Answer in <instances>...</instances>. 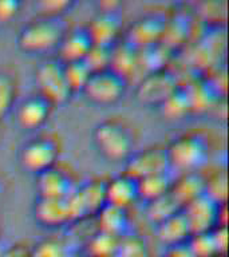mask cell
I'll return each mask as SVG.
<instances>
[{"mask_svg":"<svg viewBox=\"0 0 229 257\" xmlns=\"http://www.w3.org/2000/svg\"><path fill=\"white\" fill-rule=\"evenodd\" d=\"M67 31L62 18L38 16L20 28L16 36L18 47L28 54H39L58 47Z\"/></svg>","mask_w":229,"mask_h":257,"instance_id":"cell-1","label":"cell"},{"mask_svg":"<svg viewBox=\"0 0 229 257\" xmlns=\"http://www.w3.org/2000/svg\"><path fill=\"white\" fill-rule=\"evenodd\" d=\"M92 141L98 152L111 161L128 160L134 146L130 128L117 119H106L96 124L92 132Z\"/></svg>","mask_w":229,"mask_h":257,"instance_id":"cell-2","label":"cell"},{"mask_svg":"<svg viewBox=\"0 0 229 257\" xmlns=\"http://www.w3.org/2000/svg\"><path fill=\"white\" fill-rule=\"evenodd\" d=\"M35 82L39 88V95L47 99L52 106L67 102L72 95L64 78L60 60L47 59L38 64L35 68Z\"/></svg>","mask_w":229,"mask_h":257,"instance_id":"cell-3","label":"cell"},{"mask_svg":"<svg viewBox=\"0 0 229 257\" xmlns=\"http://www.w3.org/2000/svg\"><path fill=\"white\" fill-rule=\"evenodd\" d=\"M170 168L192 172L198 168L208 156V146L198 134H182L166 146Z\"/></svg>","mask_w":229,"mask_h":257,"instance_id":"cell-4","label":"cell"},{"mask_svg":"<svg viewBox=\"0 0 229 257\" xmlns=\"http://www.w3.org/2000/svg\"><path fill=\"white\" fill-rule=\"evenodd\" d=\"M128 80L107 68L92 72L82 92L90 102L95 104H112L125 95Z\"/></svg>","mask_w":229,"mask_h":257,"instance_id":"cell-5","label":"cell"},{"mask_svg":"<svg viewBox=\"0 0 229 257\" xmlns=\"http://www.w3.org/2000/svg\"><path fill=\"white\" fill-rule=\"evenodd\" d=\"M178 87L176 74L168 68H160L145 74L137 86L136 98L145 106L160 107L161 103Z\"/></svg>","mask_w":229,"mask_h":257,"instance_id":"cell-6","label":"cell"},{"mask_svg":"<svg viewBox=\"0 0 229 257\" xmlns=\"http://www.w3.org/2000/svg\"><path fill=\"white\" fill-rule=\"evenodd\" d=\"M59 157V148L54 140L48 137H36L23 145L20 149V165L31 173L43 172L56 165Z\"/></svg>","mask_w":229,"mask_h":257,"instance_id":"cell-7","label":"cell"},{"mask_svg":"<svg viewBox=\"0 0 229 257\" xmlns=\"http://www.w3.org/2000/svg\"><path fill=\"white\" fill-rule=\"evenodd\" d=\"M170 164H169L168 152L166 146H149L142 149L140 152H133L126 160L125 165V174L140 180L142 177L156 174V173L169 172Z\"/></svg>","mask_w":229,"mask_h":257,"instance_id":"cell-8","label":"cell"},{"mask_svg":"<svg viewBox=\"0 0 229 257\" xmlns=\"http://www.w3.org/2000/svg\"><path fill=\"white\" fill-rule=\"evenodd\" d=\"M221 204H217L206 194L193 200L181 209L185 218L188 221L190 233L210 232L214 226H217V217H218V208Z\"/></svg>","mask_w":229,"mask_h":257,"instance_id":"cell-9","label":"cell"},{"mask_svg":"<svg viewBox=\"0 0 229 257\" xmlns=\"http://www.w3.org/2000/svg\"><path fill=\"white\" fill-rule=\"evenodd\" d=\"M165 20L157 15H145L137 19L129 27L125 40L137 50L161 43L164 34Z\"/></svg>","mask_w":229,"mask_h":257,"instance_id":"cell-10","label":"cell"},{"mask_svg":"<svg viewBox=\"0 0 229 257\" xmlns=\"http://www.w3.org/2000/svg\"><path fill=\"white\" fill-rule=\"evenodd\" d=\"M35 186L38 197L51 198H66L75 189L70 174L56 165L36 174Z\"/></svg>","mask_w":229,"mask_h":257,"instance_id":"cell-11","label":"cell"},{"mask_svg":"<svg viewBox=\"0 0 229 257\" xmlns=\"http://www.w3.org/2000/svg\"><path fill=\"white\" fill-rule=\"evenodd\" d=\"M32 214L36 222L46 228H59L70 221L66 198L36 197Z\"/></svg>","mask_w":229,"mask_h":257,"instance_id":"cell-12","label":"cell"},{"mask_svg":"<svg viewBox=\"0 0 229 257\" xmlns=\"http://www.w3.org/2000/svg\"><path fill=\"white\" fill-rule=\"evenodd\" d=\"M121 19L117 12L99 11L90 19L86 26L92 44L112 46L116 43L121 32Z\"/></svg>","mask_w":229,"mask_h":257,"instance_id":"cell-13","label":"cell"},{"mask_svg":"<svg viewBox=\"0 0 229 257\" xmlns=\"http://www.w3.org/2000/svg\"><path fill=\"white\" fill-rule=\"evenodd\" d=\"M51 110L52 104L39 94L28 96L16 106V122L23 128H38L46 123Z\"/></svg>","mask_w":229,"mask_h":257,"instance_id":"cell-14","label":"cell"},{"mask_svg":"<svg viewBox=\"0 0 229 257\" xmlns=\"http://www.w3.org/2000/svg\"><path fill=\"white\" fill-rule=\"evenodd\" d=\"M138 198L140 194L136 178L122 173L106 182V204L128 210L129 206H132Z\"/></svg>","mask_w":229,"mask_h":257,"instance_id":"cell-15","label":"cell"},{"mask_svg":"<svg viewBox=\"0 0 229 257\" xmlns=\"http://www.w3.org/2000/svg\"><path fill=\"white\" fill-rule=\"evenodd\" d=\"M91 46L92 42L86 28L76 27L66 31L56 50L60 56V62H71L83 59Z\"/></svg>","mask_w":229,"mask_h":257,"instance_id":"cell-16","label":"cell"},{"mask_svg":"<svg viewBox=\"0 0 229 257\" xmlns=\"http://www.w3.org/2000/svg\"><path fill=\"white\" fill-rule=\"evenodd\" d=\"M205 186L206 178L200 173L192 170L182 174L178 180L173 181L170 192L184 208L186 204L205 194Z\"/></svg>","mask_w":229,"mask_h":257,"instance_id":"cell-17","label":"cell"},{"mask_svg":"<svg viewBox=\"0 0 229 257\" xmlns=\"http://www.w3.org/2000/svg\"><path fill=\"white\" fill-rule=\"evenodd\" d=\"M156 233L161 242H164L166 246L185 242V241H188V238L192 234L182 210L174 213L173 216L158 222Z\"/></svg>","mask_w":229,"mask_h":257,"instance_id":"cell-18","label":"cell"},{"mask_svg":"<svg viewBox=\"0 0 229 257\" xmlns=\"http://www.w3.org/2000/svg\"><path fill=\"white\" fill-rule=\"evenodd\" d=\"M138 67V50L136 47H133L125 39L112 44L110 70L128 80L129 76L134 74Z\"/></svg>","mask_w":229,"mask_h":257,"instance_id":"cell-19","label":"cell"},{"mask_svg":"<svg viewBox=\"0 0 229 257\" xmlns=\"http://www.w3.org/2000/svg\"><path fill=\"white\" fill-rule=\"evenodd\" d=\"M98 230L122 237L129 225L128 210L111 204H104L96 213Z\"/></svg>","mask_w":229,"mask_h":257,"instance_id":"cell-20","label":"cell"},{"mask_svg":"<svg viewBox=\"0 0 229 257\" xmlns=\"http://www.w3.org/2000/svg\"><path fill=\"white\" fill-rule=\"evenodd\" d=\"M188 95L190 111H208L216 102V88L209 80H196L185 88Z\"/></svg>","mask_w":229,"mask_h":257,"instance_id":"cell-21","label":"cell"},{"mask_svg":"<svg viewBox=\"0 0 229 257\" xmlns=\"http://www.w3.org/2000/svg\"><path fill=\"white\" fill-rule=\"evenodd\" d=\"M138 182V194L140 198L148 201H152L157 197L164 196L165 193L170 192L173 185V178L170 177L169 172L156 173L150 176L142 177Z\"/></svg>","mask_w":229,"mask_h":257,"instance_id":"cell-22","label":"cell"},{"mask_svg":"<svg viewBox=\"0 0 229 257\" xmlns=\"http://www.w3.org/2000/svg\"><path fill=\"white\" fill-rule=\"evenodd\" d=\"M182 206L176 200L172 192L165 193L164 196L157 197L154 200L146 202V216L154 224H158L165 218L173 216L174 213L180 212Z\"/></svg>","mask_w":229,"mask_h":257,"instance_id":"cell-23","label":"cell"},{"mask_svg":"<svg viewBox=\"0 0 229 257\" xmlns=\"http://www.w3.org/2000/svg\"><path fill=\"white\" fill-rule=\"evenodd\" d=\"M80 196L87 206L88 214H96L104 204H106V182L100 180H90L80 185Z\"/></svg>","mask_w":229,"mask_h":257,"instance_id":"cell-24","label":"cell"},{"mask_svg":"<svg viewBox=\"0 0 229 257\" xmlns=\"http://www.w3.org/2000/svg\"><path fill=\"white\" fill-rule=\"evenodd\" d=\"M121 237L98 230L88 238L87 253L90 257H110L117 254Z\"/></svg>","mask_w":229,"mask_h":257,"instance_id":"cell-25","label":"cell"},{"mask_svg":"<svg viewBox=\"0 0 229 257\" xmlns=\"http://www.w3.org/2000/svg\"><path fill=\"white\" fill-rule=\"evenodd\" d=\"M63 74L68 87L72 92L82 91L91 75V70L88 68L83 59L71 60V62H62Z\"/></svg>","mask_w":229,"mask_h":257,"instance_id":"cell-26","label":"cell"},{"mask_svg":"<svg viewBox=\"0 0 229 257\" xmlns=\"http://www.w3.org/2000/svg\"><path fill=\"white\" fill-rule=\"evenodd\" d=\"M162 115L170 119H180L190 112L188 95L184 87H178L176 91L170 94L158 107Z\"/></svg>","mask_w":229,"mask_h":257,"instance_id":"cell-27","label":"cell"},{"mask_svg":"<svg viewBox=\"0 0 229 257\" xmlns=\"http://www.w3.org/2000/svg\"><path fill=\"white\" fill-rule=\"evenodd\" d=\"M118 257H150V249L144 237L138 234H124L121 237L118 250Z\"/></svg>","mask_w":229,"mask_h":257,"instance_id":"cell-28","label":"cell"},{"mask_svg":"<svg viewBox=\"0 0 229 257\" xmlns=\"http://www.w3.org/2000/svg\"><path fill=\"white\" fill-rule=\"evenodd\" d=\"M83 60L91 72L107 70L110 68V62H111V46L92 44Z\"/></svg>","mask_w":229,"mask_h":257,"instance_id":"cell-29","label":"cell"},{"mask_svg":"<svg viewBox=\"0 0 229 257\" xmlns=\"http://www.w3.org/2000/svg\"><path fill=\"white\" fill-rule=\"evenodd\" d=\"M16 83L10 74L0 72V119L11 111L15 103Z\"/></svg>","mask_w":229,"mask_h":257,"instance_id":"cell-30","label":"cell"},{"mask_svg":"<svg viewBox=\"0 0 229 257\" xmlns=\"http://www.w3.org/2000/svg\"><path fill=\"white\" fill-rule=\"evenodd\" d=\"M188 244L196 257H210L218 254L214 240H213L212 230L190 234L188 238Z\"/></svg>","mask_w":229,"mask_h":257,"instance_id":"cell-31","label":"cell"},{"mask_svg":"<svg viewBox=\"0 0 229 257\" xmlns=\"http://www.w3.org/2000/svg\"><path fill=\"white\" fill-rule=\"evenodd\" d=\"M64 245L55 238H44L31 248L30 257H66Z\"/></svg>","mask_w":229,"mask_h":257,"instance_id":"cell-32","label":"cell"},{"mask_svg":"<svg viewBox=\"0 0 229 257\" xmlns=\"http://www.w3.org/2000/svg\"><path fill=\"white\" fill-rule=\"evenodd\" d=\"M205 194L217 204L226 202V174L225 172L217 173L216 176L206 180Z\"/></svg>","mask_w":229,"mask_h":257,"instance_id":"cell-33","label":"cell"},{"mask_svg":"<svg viewBox=\"0 0 229 257\" xmlns=\"http://www.w3.org/2000/svg\"><path fill=\"white\" fill-rule=\"evenodd\" d=\"M71 3L67 0H42L35 3V8L38 10L39 16L47 18H62L64 12L70 10Z\"/></svg>","mask_w":229,"mask_h":257,"instance_id":"cell-34","label":"cell"},{"mask_svg":"<svg viewBox=\"0 0 229 257\" xmlns=\"http://www.w3.org/2000/svg\"><path fill=\"white\" fill-rule=\"evenodd\" d=\"M66 204H67L68 214H70V221L82 220L88 216L87 206L84 204L83 198L80 196L78 188L72 190L67 197H66Z\"/></svg>","mask_w":229,"mask_h":257,"instance_id":"cell-35","label":"cell"},{"mask_svg":"<svg viewBox=\"0 0 229 257\" xmlns=\"http://www.w3.org/2000/svg\"><path fill=\"white\" fill-rule=\"evenodd\" d=\"M19 8L18 0H0V23H6L18 15Z\"/></svg>","mask_w":229,"mask_h":257,"instance_id":"cell-36","label":"cell"},{"mask_svg":"<svg viewBox=\"0 0 229 257\" xmlns=\"http://www.w3.org/2000/svg\"><path fill=\"white\" fill-rule=\"evenodd\" d=\"M212 236L216 244L217 252L221 256H225V250H226V225H217L212 229Z\"/></svg>","mask_w":229,"mask_h":257,"instance_id":"cell-37","label":"cell"},{"mask_svg":"<svg viewBox=\"0 0 229 257\" xmlns=\"http://www.w3.org/2000/svg\"><path fill=\"white\" fill-rule=\"evenodd\" d=\"M164 257H196V254L189 246L188 241H185V242L168 246Z\"/></svg>","mask_w":229,"mask_h":257,"instance_id":"cell-38","label":"cell"},{"mask_svg":"<svg viewBox=\"0 0 229 257\" xmlns=\"http://www.w3.org/2000/svg\"><path fill=\"white\" fill-rule=\"evenodd\" d=\"M31 248H28V245L24 244H14L4 249L0 253V257H30Z\"/></svg>","mask_w":229,"mask_h":257,"instance_id":"cell-39","label":"cell"},{"mask_svg":"<svg viewBox=\"0 0 229 257\" xmlns=\"http://www.w3.org/2000/svg\"><path fill=\"white\" fill-rule=\"evenodd\" d=\"M210 257H224V256H220V254H216V256H210Z\"/></svg>","mask_w":229,"mask_h":257,"instance_id":"cell-40","label":"cell"},{"mask_svg":"<svg viewBox=\"0 0 229 257\" xmlns=\"http://www.w3.org/2000/svg\"><path fill=\"white\" fill-rule=\"evenodd\" d=\"M110 257H118V256H117V254H114V256H110Z\"/></svg>","mask_w":229,"mask_h":257,"instance_id":"cell-41","label":"cell"},{"mask_svg":"<svg viewBox=\"0 0 229 257\" xmlns=\"http://www.w3.org/2000/svg\"><path fill=\"white\" fill-rule=\"evenodd\" d=\"M66 257H68V256H66Z\"/></svg>","mask_w":229,"mask_h":257,"instance_id":"cell-42","label":"cell"}]
</instances>
